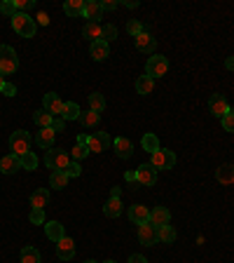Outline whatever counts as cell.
<instances>
[{
	"label": "cell",
	"instance_id": "6da1fadb",
	"mask_svg": "<svg viewBox=\"0 0 234 263\" xmlns=\"http://www.w3.org/2000/svg\"><path fill=\"white\" fill-rule=\"evenodd\" d=\"M19 68V59H17V52L10 47V45H0V75H12Z\"/></svg>",
	"mask_w": 234,
	"mask_h": 263
},
{
	"label": "cell",
	"instance_id": "7a4b0ae2",
	"mask_svg": "<svg viewBox=\"0 0 234 263\" xmlns=\"http://www.w3.org/2000/svg\"><path fill=\"white\" fill-rule=\"evenodd\" d=\"M31 144H33V139L29 137L26 129H17L15 134L10 137V148H12V155H17V158H22V155L29 153Z\"/></svg>",
	"mask_w": 234,
	"mask_h": 263
},
{
	"label": "cell",
	"instance_id": "3957f363",
	"mask_svg": "<svg viewBox=\"0 0 234 263\" xmlns=\"http://www.w3.org/2000/svg\"><path fill=\"white\" fill-rule=\"evenodd\" d=\"M36 19H31L29 15H24V12H17L12 17V29L19 33L22 38H33L36 36Z\"/></svg>",
	"mask_w": 234,
	"mask_h": 263
},
{
	"label": "cell",
	"instance_id": "277c9868",
	"mask_svg": "<svg viewBox=\"0 0 234 263\" xmlns=\"http://www.w3.org/2000/svg\"><path fill=\"white\" fill-rule=\"evenodd\" d=\"M166 71H169V59L159 57V54L150 57L148 64H145V75H150L152 80H155V78H162V75H166Z\"/></svg>",
	"mask_w": 234,
	"mask_h": 263
},
{
	"label": "cell",
	"instance_id": "5b68a950",
	"mask_svg": "<svg viewBox=\"0 0 234 263\" xmlns=\"http://www.w3.org/2000/svg\"><path fill=\"white\" fill-rule=\"evenodd\" d=\"M68 162H71V155L66 151H50L45 155V165L50 169H54V172H64L68 167Z\"/></svg>",
	"mask_w": 234,
	"mask_h": 263
},
{
	"label": "cell",
	"instance_id": "8992f818",
	"mask_svg": "<svg viewBox=\"0 0 234 263\" xmlns=\"http://www.w3.org/2000/svg\"><path fill=\"white\" fill-rule=\"evenodd\" d=\"M150 165L155 169H173V165H176V153H173V151H166V148H159L157 153H152Z\"/></svg>",
	"mask_w": 234,
	"mask_h": 263
},
{
	"label": "cell",
	"instance_id": "52a82bcc",
	"mask_svg": "<svg viewBox=\"0 0 234 263\" xmlns=\"http://www.w3.org/2000/svg\"><path fill=\"white\" fill-rule=\"evenodd\" d=\"M110 146H113V139L108 137L106 132H96V134H92V137L87 139L89 153H103V151H108Z\"/></svg>",
	"mask_w": 234,
	"mask_h": 263
},
{
	"label": "cell",
	"instance_id": "ba28073f",
	"mask_svg": "<svg viewBox=\"0 0 234 263\" xmlns=\"http://www.w3.org/2000/svg\"><path fill=\"white\" fill-rule=\"evenodd\" d=\"M136 181L141 183V186H155L157 183V169L152 167L150 162L141 165V167L136 169Z\"/></svg>",
	"mask_w": 234,
	"mask_h": 263
},
{
	"label": "cell",
	"instance_id": "9c48e42d",
	"mask_svg": "<svg viewBox=\"0 0 234 263\" xmlns=\"http://www.w3.org/2000/svg\"><path fill=\"white\" fill-rule=\"evenodd\" d=\"M138 240H141V244H145V247H155L157 242H159V235H157V228L152 226V223H143V226H138Z\"/></svg>",
	"mask_w": 234,
	"mask_h": 263
},
{
	"label": "cell",
	"instance_id": "30bf717a",
	"mask_svg": "<svg viewBox=\"0 0 234 263\" xmlns=\"http://www.w3.org/2000/svg\"><path fill=\"white\" fill-rule=\"evenodd\" d=\"M136 43V50L138 52H145V54H155V47H157V40L152 33H148V31H143L141 36L134 38Z\"/></svg>",
	"mask_w": 234,
	"mask_h": 263
},
{
	"label": "cell",
	"instance_id": "8fae6325",
	"mask_svg": "<svg viewBox=\"0 0 234 263\" xmlns=\"http://www.w3.org/2000/svg\"><path fill=\"white\" fill-rule=\"evenodd\" d=\"M43 106H45V110H47V113H52V117H61V113H64V101H61V99H59V94H54V92L45 94Z\"/></svg>",
	"mask_w": 234,
	"mask_h": 263
},
{
	"label": "cell",
	"instance_id": "7c38bea8",
	"mask_svg": "<svg viewBox=\"0 0 234 263\" xmlns=\"http://www.w3.org/2000/svg\"><path fill=\"white\" fill-rule=\"evenodd\" d=\"M208 110H211L213 117H222L229 110V103H227V99L222 94H213L208 99Z\"/></svg>",
	"mask_w": 234,
	"mask_h": 263
},
{
	"label": "cell",
	"instance_id": "4fadbf2b",
	"mask_svg": "<svg viewBox=\"0 0 234 263\" xmlns=\"http://www.w3.org/2000/svg\"><path fill=\"white\" fill-rule=\"evenodd\" d=\"M57 256L61 261H71L73 256H75V242L71 237H61L57 242Z\"/></svg>",
	"mask_w": 234,
	"mask_h": 263
},
{
	"label": "cell",
	"instance_id": "5bb4252c",
	"mask_svg": "<svg viewBox=\"0 0 234 263\" xmlns=\"http://www.w3.org/2000/svg\"><path fill=\"white\" fill-rule=\"evenodd\" d=\"M113 148H115V153H117V158H122V160H129L134 155V144L129 139H124V137H117L113 141Z\"/></svg>",
	"mask_w": 234,
	"mask_h": 263
},
{
	"label": "cell",
	"instance_id": "9a60e30c",
	"mask_svg": "<svg viewBox=\"0 0 234 263\" xmlns=\"http://www.w3.org/2000/svg\"><path fill=\"white\" fill-rule=\"evenodd\" d=\"M150 223L155 228H162V226H169L171 223V212L166 207H155L152 212H150Z\"/></svg>",
	"mask_w": 234,
	"mask_h": 263
},
{
	"label": "cell",
	"instance_id": "2e32d148",
	"mask_svg": "<svg viewBox=\"0 0 234 263\" xmlns=\"http://www.w3.org/2000/svg\"><path fill=\"white\" fill-rule=\"evenodd\" d=\"M129 219H131V223H136V226H143V223L150 221V209L143 205L129 207Z\"/></svg>",
	"mask_w": 234,
	"mask_h": 263
},
{
	"label": "cell",
	"instance_id": "e0dca14e",
	"mask_svg": "<svg viewBox=\"0 0 234 263\" xmlns=\"http://www.w3.org/2000/svg\"><path fill=\"white\" fill-rule=\"evenodd\" d=\"M54 139H57V132L52 129V127H45V129H40L36 134V144L40 148H45V151H50L54 146Z\"/></svg>",
	"mask_w": 234,
	"mask_h": 263
},
{
	"label": "cell",
	"instance_id": "ac0fdd59",
	"mask_svg": "<svg viewBox=\"0 0 234 263\" xmlns=\"http://www.w3.org/2000/svg\"><path fill=\"white\" fill-rule=\"evenodd\" d=\"M87 22H96L103 17V10H101V0H85V15H82Z\"/></svg>",
	"mask_w": 234,
	"mask_h": 263
},
{
	"label": "cell",
	"instance_id": "d6986e66",
	"mask_svg": "<svg viewBox=\"0 0 234 263\" xmlns=\"http://www.w3.org/2000/svg\"><path fill=\"white\" fill-rule=\"evenodd\" d=\"M22 169V160L17 158V155H5V158H0V172L3 174H15Z\"/></svg>",
	"mask_w": 234,
	"mask_h": 263
},
{
	"label": "cell",
	"instance_id": "ffe728a7",
	"mask_svg": "<svg viewBox=\"0 0 234 263\" xmlns=\"http://www.w3.org/2000/svg\"><path fill=\"white\" fill-rule=\"evenodd\" d=\"M82 36L89 38L92 43H96V40H103V26H101L99 22H87L85 26H82Z\"/></svg>",
	"mask_w": 234,
	"mask_h": 263
},
{
	"label": "cell",
	"instance_id": "44dd1931",
	"mask_svg": "<svg viewBox=\"0 0 234 263\" xmlns=\"http://www.w3.org/2000/svg\"><path fill=\"white\" fill-rule=\"evenodd\" d=\"M89 54H92L94 61H103V59H108V54H110V47H108L106 40H96V43H92V47H89Z\"/></svg>",
	"mask_w": 234,
	"mask_h": 263
},
{
	"label": "cell",
	"instance_id": "7402d4cb",
	"mask_svg": "<svg viewBox=\"0 0 234 263\" xmlns=\"http://www.w3.org/2000/svg\"><path fill=\"white\" fill-rule=\"evenodd\" d=\"M50 202V190L47 188H38L33 195H31V207L33 209H45Z\"/></svg>",
	"mask_w": 234,
	"mask_h": 263
},
{
	"label": "cell",
	"instance_id": "603a6c76",
	"mask_svg": "<svg viewBox=\"0 0 234 263\" xmlns=\"http://www.w3.org/2000/svg\"><path fill=\"white\" fill-rule=\"evenodd\" d=\"M45 233H47V237H50L52 242H59L61 237H66L64 226H61L59 221H47V223H45Z\"/></svg>",
	"mask_w": 234,
	"mask_h": 263
},
{
	"label": "cell",
	"instance_id": "cb8c5ba5",
	"mask_svg": "<svg viewBox=\"0 0 234 263\" xmlns=\"http://www.w3.org/2000/svg\"><path fill=\"white\" fill-rule=\"evenodd\" d=\"M78 120H80V124H82V127H87V129H94V127H99L101 115H99V113H94V110H82Z\"/></svg>",
	"mask_w": 234,
	"mask_h": 263
},
{
	"label": "cell",
	"instance_id": "d4e9b609",
	"mask_svg": "<svg viewBox=\"0 0 234 263\" xmlns=\"http://www.w3.org/2000/svg\"><path fill=\"white\" fill-rule=\"evenodd\" d=\"M103 214H106L108 219H117L122 214V200L120 197H110L106 205H103Z\"/></svg>",
	"mask_w": 234,
	"mask_h": 263
},
{
	"label": "cell",
	"instance_id": "484cf974",
	"mask_svg": "<svg viewBox=\"0 0 234 263\" xmlns=\"http://www.w3.org/2000/svg\"><path fill=\"white\" fill-rule=\"evenodd\" d=\"M64 12L68 17H82L85 15V0H66Z\"/></svg>",
	"mask_w": 234,
	"mask_h": 263
},
{
	"label": "cell",
	"instance_id": "4316f807",
	"mask_svg": "<svg viewBox=\"0 0 234 263\" xmlns=\"http://www.w3.org/2000/svg\"><path fill=\"white\" fill-rule=\"evenodd\" d=\"M215 176H218V181L225 183V186L234 183V165H220V167L215 169Z\"/></svg>",
	"mask_w": 234,
	"mask_h": 263
},
{
	"label": "cell",
	"instance_id": "83f0119b",
	"mask_svg": "<svg viewBox=\"0 0 234 263\" xmlns=\"http://www.w3.org/2000/svg\"><path fill=\"white\" fill-rule=\"evenodd\" d=\"M152 89H155V80H152L150 75H141V78L136 80V92H138V94H152Z\"/></svg>",
	"mask_w": 234,
	"mask_h": 263
},
{
	"label": "cell",
	"instance_id": "f1b7e54d",
	"mask_svg": "<svg viewBox=\"0 0 234 263\" xmlns=\"http://www.w3.org/2000/svg\"><path fill=\"white\" fill-rule=\"evenodd\" d=\"M52 120H54V117H52V113H47L45 108H40V110H36V113H33V122H36L40 129H45V127H52Z\"/></svg>",
	"mask_w": 234,
	"mask_h": 263
},
{
	"label": "cell",
	"instance_id": "f546056e",
	"mask_svg": "<svg viewBox=\"0 0 234 263\" xmlns=\"http://www.w3.org/2000/svg\"><path fill=\"white\" fill-rule=\"evenodd\" d=\"M141 146H143V151H148V153L152 155V153L159 151V139H157L155 134H145V137L141 139Z\"/></svg>",
	"mask_w": 234,
	"mask_h": 263
},
{
	"label": "cell",
	"instance_id": "4dcf8cb0",
	"mask_svg": "<svg viewBox=\"0 0 234 263\" xmlns=\"http://www.w3.org/2000/svg\"><path fill=\"white\" fill-rule=\"evenodd\" d=\"M103 108H106V99H103V94H99V92H94V94H89V110H94V113H103Z\"/></svg>",
	"mask_w": 234,
	"mask_h": 263
},
{
	"label": "cell",
	"instance_id": "1f68e13d",
	"mask_svg": "<svg viewBox=\"0 0 234 263\" xmlns=\"http://www.w3.org/2000/svg\"><path fill=\"white\" fill-rule=\"evenodd\" d=\"M66 183H68V174H66V172H52V176H50L52 188L61 190V188H66Z\"/></svg>",
	"mask_w": 234,
	"mask_h": 263
},
{
	"label": "cell",
	"instance_id": "d6a6232c",
	"mask_svg": "<svg viewBox=\"0 0 234 263\" xmlns=\"http://www.w3.org/2000/svg\"><path fill=\"white\" fill-rule=\"evenodd\" d=\"M80 113H82V110H80L78 103L68 101V103H64V113H61V117H64V120H78Z\"/></svg>",
	"mask_w": 234,
	"mask_h": 263
},
{
	"label": "cell",
	"instance_id": "836d02e7",
	"mask_svg": "<svg viewBox=\"0 0 234 263\" xmlns=\"http://www.w3.org/2000/svg\"><path fill=\"white\" fill-rule=\"evenodd\" d=\"M19 160H22V169H26V172H33V169H38V155L33 153V151H29L26 155H22Z\"/></svg>",
	"mask_w": 234,
	"mask_h": 263
},
{
	"label": "cell",
	"instance_id": "e575fe53",
	"mask_svg": "<svg viewBox=\"0 0 234 263\" xmlns=\"http://www.w3.org/2000/svg\"><path fill=\"white\" fill-rule=\"evenodd\" d=\"M157 235H159V242H164V244H171V242L176 240V230H173V226L157 228Z\"/></svg>",
	"mask_w": 234,
	"mask_h": 263
},
{
	"label": "cell",
	"instance_id": "d590c367",
	"mask_svg": "<svg viewBox=\"0 0 234 263\" xmlns=\"http://www.w3.org/2000/svg\"><path fill=\"white\" fill-rule=\"evenodd\" d=\"M22 263H40V251L36 247L22 249Z\"/></svg>",
	"mask_w": 234,
	"mask_h": 263
},
{
	"label": "cell",
	"instance_id": "8d00e7d4",
	"mask_svg": "<svg viewBox=\"0 0 234 263\" xmlns=\"http://www.w3.org/2000/svg\"><path fill=\"white\" fill-rule=\"evenodd\" d=\"M68 155H71L73 162H80V160H85L87 155H89V148H87V146H78V144H75V148H73Z\"/></svg>",
	"mask_w": 234,
	"mask_h": 263
},
{
	"label": "cell",
	"instance_id": "74e56055",
	"mask_svg": "<svg viewBox=\"0 0 234 263\" xmlns=\"http://www.w3.org/2000/svg\"><path fill=\"white\" fill-rule=\"evenodd\" d=\"M127 31H129V36H131V38H136V36H141L145 29H143V24L138 22V19H129V22H127Z\"/></svg>",
	"mask_w": 234,
	"mask_h": 263
},
{
	"label": "cell",
	"instance_id": "f35d334b",
	"mask_svg": "<svg viewBox=\"0 0 234 263\" xmlns=\"http://www.w3.org/2000/svg\"><path fill=\"white\" fill-rule=\"evenodd\" d=\"M0 12L8 15V17H15L17 15V3L15 0H3V3H0Z\"/></svg>",
	"mask_w": 234,
	"mask_h": 263
},
{
	"label": "cell",
	"instance_id": "ab89813d",
	"mask_svg": "<svg viewBox=\"0 0 234 263\" xmlns=\"http://www.w3.org/2000/svg\"><path fill=\"white\" fill-rule=\"evenodd\" d=\"M29 219H31V223H36V226H45V209H31Z\"/></svg>",
	"mask_w": 234,
	"mask_h": 263
},
{
	"label": "cell",
	"instance_id": "60d3db41",
	"mask_svg": "<svg viewBox=\"0 0 234 263\" xmlns=\"http://www.w3.org/2000/svg\"><path fill=\"white\" fill-rule=\"evenodd\" d=\"M103 40H106V43H110V40H117V26H113V24H106V26H103Z\"/></svg>",
	"mask_w": 234,
	"mask_h": 263
},
{
	"label": "cell",
	"instance_id": "b9f144b4",
	"mask_svg": "<svg viewBox=\"0 0 234 263\" xmlns=\"http://www.w3.org/2000/svg\"><path fill=\"white\" fill-rule=\"evenodd\" d=\"M220 120H222V127H225L227 132H234V110L232 108L227 110V113L220 117Z\"/></svg>",
	"mask_w": 234,
	"mask_h": 263
},
{
	"label": "cell",
	"instance_id": "7bdbcfd3",
	"mask_svg": "<svg viewBox=\"0 0 234 263\" xmlns=\"http://www.w3.org/2000/svg\"><path fill=\"white\" fill-rule=\"evenodd\" d=\"M15 3H17V12H24V15H26L29 10L36 8V0H15Z\"/></svg>",
	"mask_w": 234,
	"mask_h": 263
},
{
	"label": "cell",
	"instance_id": "ee69618b",
	"mask_svg": "<svg viewBox=\"0 0 234 263\" xmlns=\"http://www.w3.org/2000/svg\"><path fill=\"white\" fill-rule=\"evenodd\" d=\"M66 174H68V179H71V176H80V172H82V167H80V162H68V167L64 169Z\"/></svg>",
	"mask_w": 234,
	"mask_h": 263
},
{
	"label": "cell",
	"instance_id": "f6af8a7d",
	"mask_svg": "<svg viewBox=\"0 0 234 263\" xmlns=\"http://www.w3.org/2000/svg\"><path fill=\"white\" fill-rule=\"evenodd\" d=\"M117 5H120V0H101V10L103 12H110V10H117Z\"/></svg>",
	"mask_w": 234,
	"mask_h": 263
},
{
	"label": "cell",
	"instance_id": "bcb514c9",
	"mask_svg": "<svg viewBox=\"0 0 234 263\" xmlns=\"http://www.w3.org/2000/svg\"><path fill=\"white\" fill-rule=\"evenodd\" d=\"M0 92H3V94H5V96H15V94H17V87H15V85H12V82H5V85H3V89H0Z\"/></svg>",
	"mask_w": 234,
	"mask_h": 263
},
{
	"label": "cell",
	"instance_id": "7dc6e473",
	"mask_svg": "<svg viewBox=\"0 0 234 263\" xmlns=\"http://www.w3.org/2000/svg\"><path fill=\"white\" fill-rule=\"evenodd\" d=\"M64 127H66L64 117H54V120H52V129L54 132H64Z\"/></svg>",
	"mask_w": 234,
	"mask_h": 263
},
{
	"label": "cell",
	"instance_id": "c3c4849f",
	"mask_svg": "<svg viewBox=\"0 0 234 263\" xmlns=\"http://www.w3.org/2000/svg\"><path fill=\"white\" fill-rule=\"evenodd\" d=\"M129 263H148V258L143 254H131L129 256Z\"/></svg>",
	"mask_w": 234,
	"mask_h": 263
},
{
	"label": "cell",
	"instance_id": "681fc988",
	"mask_svg": "<svg viewBox=\"0 0 234 263\" xmlns=\"http://www.w3.org/2000/svg\"><path fill=\"white\" fill-rule=\"evenodd\" d=\"M36 24H40V26H47V24H50V17L45 15V12H40V15L36 17Z\"/></svg>",
	"mask_w": 234,
	"mask_h": 263
},
{
	"label": "cell",
	"instance_id": "f907efd6",
	"mask_svg": "<svg viewBox=\"0 0 234 263\" xmlns=\"http://www.w3.org/2000/svg\"><path fill=\"white\" fill-rule=\"evenodd\" d=\"M225 68H227V71H234V57H227L225 59Z\"/></svg>",
	"mask_w": 234,
	"mask_h": 263
},
{
	"label": "cell",
	"instance_id": "816d5d0a",
	"mask_svg": "<svg viewBox=\"0 0 234 263\" xmlns=\"http://www.w3.org/2000/svg\"><path fill=\"white\" fill-rule=\"evenodd\" d=\"M87 139H89L87 134H78V146H87Z\"/></svg>",
	"mask_w": 234,
	"mask_h": 263
},
{
	"label": "cell",
	"instance_id": "f5cc1de1",
	"mask_svg": "<svg viewBox=\"0 0 234 263\" xmlns=\"http://www.w3.org/2000/svg\"><path fill=\"white\" fill-rule=\"evenodd\" d=\"M122 5H127V8H138V0H124V3H122Z\"/></svg>",
	"mask_w": 234,
	"mask_h": 263
},
{
	"label": "cell",
	"instance_id": "db71d44e",
	"mask_svg": "<svg viewBox=\"0 0 234 263\" xmlns=\"http://www.w3.org/2000/svg\"><path fill=\"white\" fill-rule=\"evenodd\" d=\"M110 197H120V188H117V186H115V188L110 190Z\"/></svg>",
	"mask_w": 234,
	"mask_h": 263
},
{
	"label": "cell",
	"instance_id": "11a10c76",
	"mask_svg": "<svg viewBox=\"0 0 234 263\" xmlns=\"http://www.w3.org/2000/svg\"><path fill=\"white\" fill-rule=\"evenodd\" d=\"M136 179V172H127V181H134Z\"/></svg>",
	"mask_w": 234,
	"mask_h": 263
},
{
	"label": "cell",
	"instance_id": "9f6ffc18",
	"mask_svg": "<svg viewBox=\"0 0 234 263\" xmlns=\"http://www.w3.org/2000/svg\"><path fill=\"white\" fill-rule=\"evenodd\" d=\"M3 85H5V78H3V75H0V89H3Z\"/></svg>",
	"mask_w": 234,
	"mask_h": 263
},
{
	"label": "cell",
	"instance_id": "6f0895ef",
	"mask_svg": "<svg viewBox=\"0 0 234 263\" xmlns=\"http://www.w3.org/2000/svg\"><path fill=\"white\" fill-rule=\"evenodd\" d=\"M103 263H117V261H113V258H108V261H103Z\"/></svg>",
	"mask_w": 234,
	"mask_h": 263
},
{
	"label": "cell",
	"instance_id": "680465c9",
	"mask_svg": "<svg viewBox=\"0 0 234 263\" xmlns=\"http://www.w3.org/2000/svg\"><path fill=\"white\" fill-rule=\"evenodd\" d=\"M85 263H99V261H94V258H89V261H85Z\"/></svg>",
	"mask_w": 234,
	"mask_h": 263
}]
</instances>
